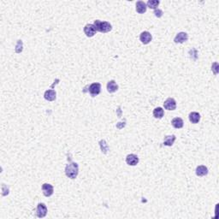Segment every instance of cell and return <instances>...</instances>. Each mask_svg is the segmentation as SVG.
Masks as SVG:
<instances>
[{"label":"cell","mask_w":219,"mask_h":219,"mask_svg":"<svg viewBox=\"0 0 219 219\" xmlns=\"http://www.w3.org/2000/svg\"><path fill=\"white\" fill-rule=\"evenodd\" d=\"M171 124L175 128H182L184 125L183 120L182 119L181 117H175L171 121Z\"/></svg>","instance_id":"obj_16"},{"label":"cell","mask_w":219,"mask_h":219,"mask_svg":"<svg viewBox=\"0 0 219 219\" xmlns=\"http://www.w3.org/2000/svg\"><path fill=\"white\" fill-rule=\"evenodd\" d=\"M96 28L93 24H87L84 27V33L88 37H92L96 34Z\"/></svg>","instance_id":"obj_9"},{"label":"cell","mask_w":219,"mask_h":219,"mask_svg":"<svg viewBox=\"0 0 219 219\" xmlns=\"http://www.w3.org/2000/svg\"><path fill=\"white\" fill-rule=\"evenodd\" d=\"M159 4L160 2L158 0H149L147 3V6L150 9H152V10H156L158 7Z\"/></svg>","instance_id":"obj_19"},{"label":"cell","mask_w":219,"mask_h":219,"mask_svg":"<svg viewBox=\"0 0 219 219\" xmlns=\"http://www.w3.org/2000/svg\"><path fill=\"white\" fill-rule=\"evenodd\" d=\"M147 4L143 2V1H138L136 3V11L138 12L139 14H144L145 12L147 11Z\"/></svg>","instance_id":"obj_12"},{"label":"cell","mask_w":219,"mask_h":219,"mask_svg":"<svg viewBox=\"0 0 219 219\" xmlns=\"http://www.w3.org/2000/svg\"><path fill=\"white\" fill-rule=\"evenodd\" d=\"M164 115V111L163 110V108L161 107H157L153 110V116L155 118L158 119H161Z\"/></svg>","instance_id":"obj_18"},{"label":"cell","mask_w":219,"mask_h":219,"mask_svg":"<svg viewBox=\"0 0 219 219\" xmlns=\"http://www.w3.org/2000/svg\"><path fill=\"white\" fill-rule=\"evenodd\" d=\"M189 121L191 122L192 123H198L199 122V120H200V115H199V113H198V112H191L190 114H189Z\"/></svg>","instance_id":"obj_17"},{"label":"cell","mask_w":219,"mask_h":219,"mask_svg":"<svg viewBox=\"0 0 219 219\" xmlns=\"http://www.w3.org/2000/svg\"><path fill=\"white\" fill-rule=\"evenodd\" d=\"M118 90V85L115 83V81L114 80H110L107 83V91L110 93H113V92H116Z\"/></svg>","instance_id":"obj_13"},{"label":"cell","mask_w":219,"mask_h":219,"mask_svg":"<svg viewBox=\"0 0 219 219\" xmlns=\"http://www.w3.org/2000/svg\"><path fill=\"white\" fill-rule=\"evenodd\" d=\"M42 191L45 197H51L53 194L54 188L53 186L49 183H44L42 185Z\"/></svg>","instance_id":"obj_8"},{"label":"cell","mask_w":219,"mask_h":219,"mask_svg":"<svg viewBox=\"0 0 219 219\" xmlns=\"http://www.w3.org/2000/svg\"><path fill=\"white\" fill-rule=\"evenodd\" d=\"M79 173V166L75 162L70 161L65 167V174L70 179H76Z\"/></svg>","instance_id":"obj_1"},{"label":"cell","mask_w":219,"mask_h":219,"mask_svg":"<svg viewBox=\"0 0 219 219\" xmlns=\"http://www.w3.org/2000/svg\"><path fill=\"white\" fill-rule=\"evenodd\" d=\"M187 40H188V34H187V33L181 32L178 33L176 34L175 39H174V41H175V43H176V44H178V43H179V44H182V43L186 42Z\"/></svg>","instance_id":"obj_7"},{"label":"cell","mask_w":219,"mask_h":219,"mask_svg":"<svg viewBox=\"0 0 219 219\" xmlns=\"http://www.w3.org/2000/svg\"><path fill=\"white\" fill-rule=\"evenodd\" d=\"M44 98L48 101H54L57 98V93L55 90L52 89H49L47 91L45 92Z\"/></svg>","instance_id":"obj_11"},{"label":"cell","mask_w":219,"mask_h":219,"mask_svg":"<svg viewBox=\"0 0 219 219\" xmlns=\"http://www.w3.org/2000/svg\"><path fill=\"white\" fill-rule=\"evenodd\" d=\"M100 148H101V151H102V152H104V153H107L108 150H109V147H108V145L106 144V142H105V140H104V139H101V140H100Z\"/></svg>","instance_id":"obj_20"},{"label":"cell","mask_w":219,"mask_h":219,"mask_svg":"<svg viewBox=\"0 0 219 219\" xmlns=\"http://www.w3.org/2000/svg\"><path fill=\"white\" fill-rule=\"evenodd\" d=\"M217 68H218V64H217V63H214V64H212L211 69L214 71V73H215L216 75L217 74Z\"/></svg>","instance_id":"obj_23"},{"label":"cell","mask_w":219,"mask_h":219,"mask_svg":"<svg viewBox=\"0 0 219 219\" xmlns=\"http://www.w3.org/2000/svg\"><path fill=\"white\" fill-rule=\"evenodd\" d=\"M139 40L141 41V43L144 45H147L149 44L150 42L152 40V36L149 32L147 31H144L140 33L139 35Z\"/></svg>","instance_id":"obj_6"},{"label":"cell","mask_w":219,"mask_h":219,"mask_svg":"<svg viewBox=\"0 0 219 219\" xmlns=\"http://www.w3.org/2000/svg\"><path fill=\"white\" fill-rule=\"evenodd\" d=\"M126 163L130 166H135L139 163V158L135 154H129L126 157Z\"/></svg>","instance_id":"obj_10"},{"label":"cell","mask_w":219,"mask_h":219,"mask_svg":"<svg viewBox=\"0 0 219 219\" xmlns=\"http://www.w3.org/2000/svg\"><path fill=\"white\" fill-rule=\"evenodd\" d=\"M89 93L91 94L92 97H95V96L99 95L101 92V85L100 83H92L89 86Z\"/></svg>","instance_id":"obj_3"},{"label":"cell","mask_w":219,"mask_h":219,"mask_svg":"<svg viewBox=\"0 0 219 219\" xmlns=\"http://www.w3.org/2000/svg\"><path fill=\"white\" fill-rule=\"evenodd\" d=\"M175 139L176 138H175V135H174L165 136V138L163 139V145L166 146V147H171L175 141Z\"/></svg>","instance_id":"obj_15"},{"label":"cell","mask_w":219,"mask_h":219,"mask_svg":"<svg viewBox=\"0 0 219 219\" xmlns=\"http://www.w3.org/2000/svg\"><path fill=\"white\" fill-rule=\"evenodd\" d=\"M93 26L95 27L96 31H99L100 33H108L111 31L112 26L111 24L108 22H102L100 20H95L93 22Z\"/></svg>","instance_id":"obj_2"},{"label":"cell","mask_w":219,"mask_h":219,"mask_svg":"<svg viewBox=\"0 0 219 219\" xmlns=\"http://www.w3.org/2000/svg\"><path fill=\"white\" fill-rule=\"evenodd\" d=\"M163 106L165 110L168 111H175V108H176V102L174 99L172 98H169L167 100L164 101L163 103Z\"/></svg>","instance_id":"obj_5"},{"label":"cell","mask_w":219,"mask_h":219,"mask_svg":"<svg viewBox=\"0 0 219 219\" xmlns=\"http://www.w3.org/2000/svg\"><path fill=\"white\" fill-rule=\"evenodd\" d=\"M22 52V40H18L16 46V52L20 53Z\"/></svg>","instance_id":"obj_21"},{"label":"cell","mask_w":219,"mask_h":219,"mask_svg":"<svg viewBox=\"0 0 219 219\" xmlns=\"http://www.w3.org/2000/svg\"><path fill=\"white\" fill-rule=\"evenodd\" d=\"M37 217L42 218L45 217L46 214H47V207L44 203H40L38 204V206H37Z\"/></svg>","instance_id":"obj_4"},{"label":"cell","mask_w":219,"mask_h":219,"mask_svg":"<svg viewBox=\"0 0 219 219\" xmlns=\"http://www.w3.org/2000/svg\"><path fill=\"white\" fill-rule=\"evenodd\" d=\"M208 174V169L205 165H199L196 168V175L198 176H205Z\"/></svg>","instance_id":"obj_14"},{"label":"cell","mask_w":219,"mask_h":219,"mask_svg":"<svg viewBox=\"0 0 219 219\" xmlns=\"http://www.w3.org/2000/svg\"><path fill=\"white\" fill-rule=\"evenodd\" d=\"M154 14H155V16L158 18H160L161 16H163V11L161 10H159V9H156L155 10H154Z\"/></svg>","instance_id":"obj_22"}]
</instances>
